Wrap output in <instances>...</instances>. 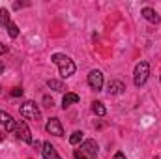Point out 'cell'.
<instances>
[{
  "label": "cell",
  "instance_id": "1",
  "mask_svg": "<svg viewBox=\"0 0 161 159\" xmlns=\"http://www.w3.org/2000/svg\"><path fill=\"white\" fill-rule=\"evenodd\" d=\"M51 60H53V64H56L58 66V69H60V77L62 79H68V77H71L73 73H75V62L69 58V56H66V54H62V52H56V54H53L51 56Z\"/></svg>",
  "mask_w": 161,
  "mask_h": 159
},
{
  "label": "cell",
  "instance_id": "2",
  "mask_svg": "<svg viewBox=\"0 0 161 159\" xmlns=\"http://www.w3.org/2000/svg\"><path fill=\"white\" fill-rule=\"evenodd\" d=\"M148 75H150V64L146 60H141L137 66H135V73H133V82L135 86H142L146 80H148Z\"/></svg>",
  "mask_w": 161,
  "mask_h": 159
},
{
  "label": "cell",
  "instance_id": "3",
  "mask_svg": "<svg viewBox=\"0 0 161 159\" xmlns=\"http://www.w3.org/2000/svg\"><path fill=\"white\" fill-rule=\"evenodd\" d=\"M19 112H21L23 118H26V120H34V122L41 120V112H40V109H38V105H36L34 101H25V103L19 107Z\"/></svg>",
  "mask_w": 161,
  "mask_h": 159
},
{
  "label": "cell",
  "instance_id": "4",
  "mask_svg": "<svg viewBox=\"0 0 161 159\" xmlns=\"http://www.w3.org/2000/svg\"><path fill=\"white\" fill-rule=\"evenodd\" d=\"M45 131H47L49 135H54V137H62V135H64V127H62V123H60L58 118H49L47 120Z\"/></svg>",
  "mask_w": 161,
  "mask_h": 159
},
{
  "label": "cell",
  "instance_id": "5",
  "mask_svg": "<svg viewBox=\"0 0 161 159\" xmlns=\"http://www.w3.org/2000/svg\"><path fill=\"white\" fill-rule=\"evenodd\" d=\"M88 84L92 90H101L103 88V73L99 69H92L88 73Z\"/></svg>",
  "mask_w": 161,
  "mask_h": 159
},
{
  "label": "cell",
  "instance_id": "6",
  "mask_svg": "<svg viewBox=\"0 0 161 159\" xmlns=\"http://www.w3.org/2000/svg\"><path fill=\"white\" fill-rule=\"evenodd\" d=\"M15 135H17V139L25 140V142H32V133H30V129H28L26 122H23V120H21V122H17Z\"/></svg>",
  "mask_w": 161,
  "mask_h": 159
},
{
  "label": "cell",
  "instance_id": "7",
  "mask_svg": "<svg viewBox=\"0 0 161 159\" xmlns=\"http://www.w3.org/2000/svg\"><path fill=\"white\" fill-rule=\"evenodd\" d=\"M0 125H4V127H6V131H15V127H17V122L13 120V116H11L9 112H6V111H0Z\"/></svg>",
  "mask_w": 161,
  "mask_h": 159
},
{
  "label": "cell",
  "instance_id": "8",
  "mask_svg": "<svg viewBox=\"0 0 161 159\" xmlns=\"http://www.w3.org/2000/svg\"><path fill=\"white\" fill-rule=\"evenodd\" d=\"M80 150H82L90 159H96V154H97V142L92 140V139H88V140H84V142L80 144Z\"/></svg>",
  "mask_w": 161,
  "mask_h": 159
},
{
  "label": "cell",
  "instance_id": "9",
  "mask_svg": "<svg viewBox=\"0 0 161 159\" xmlns=\"http://www.w3.org/2000/svg\"><path fill=\"white\" fill-rule=\"evenodd\" d=\"M41 156H43V159H60L58 152H56V148H54L51 142H43V148H41Z\"/></svg>",
  "mask_w": 161,
  "mask_h": 159
},
{
  "label": "cell",
  "instance_id": "10",
  "mask_svg": "<svg viewBox=\"0 0 161 159\" xmlns=\"http://www.w3.org/2000/svg\"><path fill=\"white\" fill-rule=\"evenodd\" d=\"M141 15L146 19V21H150V23H154V25H158L161 21V17L158 15V11L156 9H152V8H142V11H141Z\"/></svg>",
  "mask_w": 161,
  "mask_h": 159
},
{
  "label": "cell",
  "instance_id": "11",
  "mask_svg": "<svg viewBox=\"0 0 161 159\" xmlns=\"http://www.w3.org/2000/svg\"><path fill=\"white\" fill-rule=\"evenodd\" d=\"M75 103H79V96L73 94V92H66L64 97H62V107L68 109L69 105H75Z\"/></svg>",
  "mask_w": 161,
  "mask_h": 159
},
{
  "label": "cell",
  "instance_id": "12",
  "mask_svg": "<svg viewBox=\"0 0 161 159\" xmlns=\"http://www.w3.org/2000/svg\"><path fill=\"white\" fill-rule=\"evenodd\" d=\"M124 90H125V86H124L122 80H111V82L107 84V92H109V94H120Z\"/></svg>",
  "mask_w": 161,
  "mask_h": 159
},
{
  "label": "cell",
  "instance_id": "13",
  "mask_svg": "<svg viewBox=\"0 0 161 159\" xmlns=\"http://www.w3.org/2000/svg\"><path fill=\"white\" fill-rule=\"evenodd\" d=\"M92 111H94V114H97V116H105V114H107V109H105V105H103L101 101H94V103H92Z\"/></svg>",
  "mask_w": 161,
  "mask_h": 159
},
{
  "label": "cell",
  "instance_id": "14",
  "mask_svg": "<svg viewBox=\"0 0 161 159\" xmlns=\"http://www.w3.org/2000/svg\"><path fill=\"white\" fill-rule=\"evenodd\" d=\"M11 23V19H9V11L6 9V8H0V26H8Z\"/></svg>",
  "mask_w": 161,
  "mask_h": 159
},
{
  "label": "cell",
  "instance_id": "15",
  "mask_svg": "<svg viewBox=\"0 0 161 159\" xmlns=\"http://www.w3.org/2000/svg\"><path fill=\"white\" fill-rule=\"evenodd\" d=\"M47 86H49L51 90H54V92H64V90H66V88H64V84H62L60 80H54V79L47 80Z\"/></svg>",
  "mask_w": 161,
  "mask_h": 159
},
{
  "label": "cell",
  "instance_id": "16",
  "mask_svg": "<svg viewBox=\"0 0 161 159\" xmlns=\"http://www.w3.org/2000/svg\"><path fill=\"white\" fill-rule=\"evenodd\" d=\"M82 131H75V133H71V137H69V144H73V146H77L80 144V140H82Z\"/></svg>",
  "mask_w": 161,
  "mask_h": 159
},
{
  "label": "cell",
  "instance_id": "17",
  "mask_svg": "<svg viewBox=\"0 0 161 159\" xmlns=\"http://www.w3.org/2000/svg\"><path fill=\"white\" fill-rule=\"evenodd\" d=\"M8 34H9L11 38H17V36H19V28H17L15 23H9V25H8Z\"/></svg>",
  "mask_w": 161,
  "mask_h": 159
},
{
  "label": "cell",
  "instance_id": "18",
  "mask_svg": "<svg viewBox=\"0 0 161 159\" xmlns=\"http://www.w3.org/2000/svg\"><path fill=\"white\" fill-rule=\"evenodd\" d=\"M73 156H75V159H90L88 156H86V154H84V152H82V150H80V148L73 152Z\"/></svg>",
  "mask_w": 161,
  "mask_h": 159
},
{
  "label": "cell",
  "instance_id": "19",
  "mask_svg": "<svg viewBox=\"0 0 161 159\" xmlns=\"http://www.w3.org/2000/svg\"><path fill=\"white\" fill-rule=\"evenodd\" d=\"M21 96H23V88H19V86H17V88H13V90H11V97H21Z\"/></svg>",
  "mask_w": 161,
  "mask_h": 159
},
{
  "label": "cell",
  "instance_id": "20",
  "mask_svg": "<svg viewBox=\"0 0 161 159\" xmlns=\"http://www.w3.org/2000/svg\"><path fill=\"white\" fill-rule=\"evenodd\" d=\"M30 144H32V146H34V148H36V150H40V152H41V148H43V144H41L40 140H32V142H30Z\"/></svg>",
  "mask_w": 161,
  "mask_h": 159
},
{
  "label": "cell",
  "instance_id": "21",
  "mask_svg": "<svg viewBox=\"0 0 161 159\" xmlns=\"http://www.w3.org/2000/svg\"><path fill=\"white\" fill-rule=\"evenodd\" d=\"M113 159H125V156H124L122 152H116V154H114V157H113Z\"/></svg>",
  "mask_w": 161,
  "mask_h": 159
},
{
  "label": "cell",
  "instance_id": "22",
  "mask_svg": "<svg viewBox=\"0 0 161 159\" xmlns=\"http://www.w3.org/2000/svg\"><path fill=\"white\" fill-rule=\"evenodd\" d=\"M6 51H8V47H6V45H4V43H0V56H2V54H4V52H6Z\"/></svg>",
  "mask_w": 161,
  "mask_h": 159
},
{
  "label": "cell",
  "instance_id": "23",
  "mask_svg": "<svg viewBox=\"0 0 161 159\" xmlns=\"http://www.w3.org/2000/svg\"><path fill=\"white\" fill-rule=\"evenodd\" d=\"M2 71H4V64L0 62V73H2Z\"/></svg>",
  "mask_w": 161,
  "mask_h": 159
},
{
  "label": "cell",
  "instance_id": "24",
  "mask_svg": "<svg viewBox=\"0 0 161 159\" xmlns=\"http://www.w3.org/2000/svg\"><path fill=\"white\" fill-rule=\"evenodd\" d=\"M0 140H4V135H2V133H0Z\"/></svg>",
  "mask_w": 161,
  "mask_h": 159
},
{
  "label": "cell",
  "instance_id": "25",
  "mask_svg": "<svg viewBox=\"0 0 161 159\" xmlns=\"http://www.w3.org/2000/svg\"><path fill=\"white\" fill-rule=\"evenodd\" d=\"M159 80H161V79H159Z\"/></svg>",
  "mask_w": 161,
  "mask_h": 159
}]
</instances>
